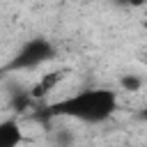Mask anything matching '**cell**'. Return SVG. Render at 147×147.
I'll return each mask as SVG.
<instances>
[{
    "instance_id": "6da1fadb",
    "label": "cell",
    "mask_w": 147,
    "mask_h": 147,
    "mask_svg": "<svg viewBox=\"0 0 147 147\" xmlns=\"http://www.w3.org/2000/svg\"><path fill=\"white\" fill-rule=\"evenodd\" d=\"M117 108V92L108 87H90L78 94H71L62 101H55L48 108L51 117H69L85 124L106 122Z\"/></svg>"
},
{
    "instance_id": "7a4b0ae2",
    "label": "cell",
    "mask_w": 147,
    "mask_h": 147,
    "mask_svg": "<svg viewBox=\"0 0 147 147\" xmlns=\"http://www.w3.org/2000/svg\"><path fill=\"white\" fill-rule=\"evenodd\" d=\"M55 57V46L46 39V37H32L28 39L16 53L14 57L7 62L5 71H28V69H37L44 62Z\"/></svg>"
},
{
    "instance_id": "3957f363",
    "label": "cell",
    "mask_w": 147,
    "mask_h": 147,
    "mask_svg": "<svg viewBox=\"0 0 147 147\" xmlns=\"http://www.w3.org/2000/svg\"><path fill=\"white\" fill-rule=\"evenodd\" d=\"M23 140V131L16 119L0 122V147H16Z\"/></svg>"
},
{
    "instance_id": "277c9868",
    "label": "cell",
    "mask_w": 147,
    "mask_h": 147,
    "mask_svg": "<svg viewBox=\"0 0 147 147\" xmlns=\"http://www.w3.org/2000/svg\"><path fill=\"white\" fill-rule=\"evenodd\" d=\"M62 76H64V71L46 74V76H44V78H41V80H39V83H37V85H34V87L30 90V96H32V99L46 96V94H48V92H51V90H53V87H55V85H57V83L62 80Z\"/></svg>"
},
{
    "instance_id": "5b68a950",
    "label": "cell",
    "mask_w": 147,
    "mask_h": 147,
    "mask_svg": "<svg viewBox=\"0 0 147 147\" xmlns=\"http://www.w3.org/2000/svg\"><path fill=\"white\" fill-rule=\"evenodd\" d=\"M119 85H122L124 92H138L142 87V78L140 76H133V74H126V76H122Z\"/></svg>"
},
{
    "instance_id": "8992f818",
    "label": "cell",
    "mask_w": 147,
    "mask_h": 147,
    "mask_svg": "<svg viewBox=\"0 0 147 147\" xmlns=\"http://www.w3.org/2000/svg\"><path fill=\"white\" fill-rule=\"evenodd\" d=\"M115 5H126V7H142L147 0H110Z\"/></svg>"
},
{
    "instance_id": "52a82bcc",
    "label": "cell",
    "mask_w": 147,
    "mask_h": 147,
    "mask_svg": "<svg viewBox=\"0 0 147 147\" xmlns=\"http://www.w3.org/2000/svg\"><path fill=\"white\" fill-rule=\"evenodd\" d=\"M145 64H147V55H145Z\"/></svg>"
}]
</instances>
